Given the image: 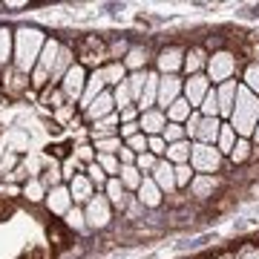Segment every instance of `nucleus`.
I'll use <instances>...</instances> for the list:
<instances>
[{
    "label": "nucleus",
    "instance_id": "obj_27",
    "mask_svg": "<svg viewBox=\"0 0 259 259\" xmlns=\"http://www.w3.org/2000/svg\"><path fill=\"white\" fill-rule=\"evenodd\" d=\"M12 55H15V32L6 26H0V72L9 66Z\"/></svg>",
    "mask_w": 259,
    "mask_h": 259
},
{
    "label": "nucleus",
    "instance_id": "obj_3",
    "mask_svg": "<svg viewBox=\"0 0 259 259\" xmlns=\"http://www.w3.org/2000/svg\"><path fill=\"white\" fill-rule=\"evenodd\" d=\"M225 164V156L213 144H199L193 141L190 147V167L196 170V176H216Z\"/></svg>",
    "mask_w": 259,
    "mask_h": 259
},
{
    "label": "nucleus",
    "instance_id": "obj_36",
    "mask_svg": "<svg viewBox=\"0 0 259 259\" xmlns=\"http://www.w3.org/2000/svg\"><path fill=\"white\" fill-rule=\"evenodd\" d=\"M112 98H115V110H127V107H136V101H133V93H130V83H118L115 90H112Z\"/></svg>",
    "mask_w": 259,
    "mask_h": 259
},
{
    "label": "nucleus",
    "instance_id": "obj_20",
    "mask_svg": "<svg viewBox=\"0 0 259 259\" xmlns=\"http://www.w3.org/2000/svg\"><path fill=\"white\" fill-rule=\"evenodd\" d=\"M66 187H69V196H72L75 204H87L95 196V187H93V182L87 179V173H78L72 182H66Z\"/></svg>",
    "mask_w": 259,
    "mask_h": 259
},
{
    "label": "nucleus",
    "instance_id": "obj_41",
    "mask_svg": "<svg viewBox=\"0 0 259 259\" xmlns=\"http://www.w3.org/2000/svg\"><path fill=\"white\" fill-rule=\"evenodd\" d=\"M40 101L47 104V107H52V110H61V107H66V98H64V93H61V87H47Z\"/></svg>",
    "mask_w": 259,
    "mask_h": 259
},
{
    "label": "nucleus",
    "instance_id": "obj_42",
    "mask_svg": "<svg viewBox=\"0 0 259 259\" xmlns=\"http://www.w3.org/2000/svg\"><path fill=\"white\" fill-rule=\"evenodd\" d=\"M83 173H87V179H90V182H93V187H98V190H104V187H107V182H110V176H107L101 167H98V161L87 164V170H83Z\"/></svg>",
    "mask_w": 259,
    "mask_h": 259
},
{
    "label": "nucleus",
    "instance_id": "obj_40",
    "mask_svg": "<svg viewBox=\"0 0 259 259\" xmlns=\"http://www.w3.org/2000/svg\"><path fill=\"white\" fill-rule=\"evenodd\" d=\"M199 112H202L204 118H219V98H216V87L204 95V101H202V107H199Z\"/></svg>",
    "mask_w": 259,
    "mask_h": 259
},
{
    "label": "nucleus",
    "instance_id": "obj_25",
    "mask_svg": "<svg viewBox=\"0 0 259 259\" xmlns=\"http://www.w3.org/2000/svg\"><path fill=\"white\" fill-rule=\"evenodd\" d=\"M219 130H222V118H202L199 133H196V141H199V144H213V147H216Z\"/></svg>",
    "mask_w": 259,
    "mask_h": 259
},
{
    "label": "nucleus",
    "instance_id": "obj_4",
    "mask_svg": "<svg viewBox=\"0 0 259 259\" xmlns=\"http://www.w3.org/2000/svg\"><path fill=\"white\" fill-rule=\"evenodd\" d=\"M236 66L239 64H236V55H233V52H228V49H216V52H210V58H207L204 75H207V81H210L213 87H219V83L236 78Z\"/></svg>",
    "mask_w": 259,
    "mask_h": 259
},
{
    "label": "nucleus",
    "instance_id": "obj_54",
    "mask_svg": "<svg viewBox=\"0 0 259 259\" xmlns=\"http://www.w3.org/2000/svg\"><path fill=\"white\" fill-rule=\"evenodd\" d=\"M136 158H139V156H136V153L127 147V144L118 150V161H121V164H136Z\"/></svg>",
    "mask_w": 259,
    "mask_h": 259
},
{
    "label": "nucleus",
    "instance_id": "obj_53",
    "mask_svg": "<svg viewBox=\"0 0 259 259\" xmlns=\"http://www.w3.org/2000/svg\"><path fill=\"white\" fill-rule=\"evenodd\" d=\"M233 256L236 259H259V245H242Z\"/></svg>",
    "mask_w": 259,
    "mask_h": 259
},
{
    "label": "nucleus",
    "instance_id": "obj_15",
    "mask_svg": "<svg viewBox=\"0 0 259 259\" xmlns=\"http://www.w3.org/2000/svg\"><path fill=\"white\" fill-rule=\"evenodd\" d=\"M236 93H239V81H225L216 87V98H219V118L228 121L236 104Z\"/></svg>",
    "mask_w": 259,
    "mask_h": 259
},
{
    "label": "nucleus",
    "instance_id": "obj_26",
    "mask_svg": "<svg viewBox=\"0 0 259 259\" xmlns=\"http://www.w3.org/2000/svg\"><path fill=\"white\" fill-rule=\"evenodd\" d=\"M118 127H121V121H118V112H115V115H110V118L95 121L93 130H90V136H93V141L110 139V136H118Z\"/></svg>",
    "mask_w": 259,
    "mask_h": 259
},
{
    "label": "nucleus",
    "instance_id": "obj_30",
    "mask_svg": "<svg viewBox=\"0 0 259 259\" xmlns=\"http://www.w3.org/2000/svg\"><path fill=\"white\" fill-rule=\"evenodd\" d=\"M190 147L193 141H179V144H167V161L170 164H190Z\"/></svg>",
    "mask_w": 259,
    "mask_h": 259
},
{
    "label": "nucleus",
    "instance_id": "obj_47",
    "mask_svg": "<svg viewBox=\"0 0 259 259\" xmlns=\"http://www.w3.org/2000/svg\"><path fill=\"white\" fill-rule=\"evenodd\" d=\"M156 164H158V158L153 156V153H141V156L136 158V167L141 170V176H153Z\"/></svg>",
    "mask_w": 259,
    "mask_h": 259
},
{
    "label": "nucleus",
    "instance_id": "obj_19",
    "mask_svg": "<svg viewBox=\"0 0 259 259\" xmlns=\"http://www.w3.org/2000/svg\"><path fill=\"white\" fill-rule=\"evenodd\" d=\"M158 78L161 75L156 72V69H150L147 72V81H144V90H141V98H139V112H147V110H153L156 107V101H158Z\"/></svg>",
    "mask_w": 259,
    "mask_h": 259
},
{
    "label": "nucleus",
    "instance_id": "obj_2",
    "mask_svg": "<svg viewBox=\"0 0 259 259\" xmlns=\"http://www.w3.org/2000/svg\"><path fill=\"white\" fill-rule=\"evenodd\" d=\"M228 124L236 130L239 139H250L259 124V98L250 93L248 87H242V83H239L236 104H233V112H231V118H228Z\"/></svg>",
    "mask_w": 259,
    "mask_h": 259
},
{
    "label": "nucleus",
    "instance_id": "obj_32",
    "mask_svg": "<svg viewBox=\"0 0 259 259\" xmlns=\"http://www.w3.org/2000/svg\"><path fill=\"white\" fill-rule=\"evenodd\" d=\"M190 112H193V107H190V104L185 101V95H182L176 104L167 107V121H170V124H185V121L190 118Z\"/></svg>",
    "mask_w": 259,
    "mask_h": 259
},
{
    "label": "nucleus",
    "instance_id": "obj_16",
    "mask_svg": "<svg viewBox=\"0 0 259 259\" xmlns=\"http://www.w3.org/2000/svg\"><path fill=\"white\" fill-rule=\"evenodd\" d=\"M136 199H139L141 207H147V210H156V207H161V202H164V193L158 190V185L153 182V179L144 176L141 187L136 190Z\"/></svg>",
    "mask_w": 259,
    "mask_h": 259
},
{
    "label": "nucleus",
    "instance_id": "obj_14",
    "mask_svg": "<svg viewBox=\"0 0 259 259\" xmlns=\"http://www.w3.org/2000/svg\"><path fill=\"white\" fill-rule=\"evenodd\" d=\"M150 179L156 182L158 190H161L164 196H173L179 190V187H176V167L170 164L167 158H158V164H156V170H153V176H150Z\"/></svg>",
    "mask_w": 259,
    "mask_h": 259
},
{
    "label": "nucleus",
    "instance_id": "obj_33",
    "mask_svg": "<svg viewBox=\"0 0 259 259\" xmlns=\"http://www.w3.org/2000/svg\"><path fill=\"white\" fill-rule=\"evenodd\" d=\"M253 156V141L250 139H236V147L231 150V161L233 164H245V161H248V158Z\"/></svg>",
    "mask_w": 259,
    "mask_h": 259
},
{
    "label": "nucleus",
    "instance_id": "obj_35",
    "mask_svg": "<svg viewBox=\"0 0 259 259\" xmlns=\"http://www.w3.org/2000/svg\"><path fill=\"white\" fill-rule=\"evenodd\" d=\"M47 185L40 182V179H26V185H23V196H26L29 202H44L47 199Z\"/></svg>",
    "mask_w": 259,
    "mask_h": 259
},
{
    "label": "nucleus",
    "instance_id": "obj_31",
    "mask_svg": "<svg viewBox=\"0 0 259 259\" xmlns=\"http://www.w3.org/2000/svg\"><path fill=\"white\" fill-rule=\"evenodd\" d=\"M236 130L228 124V121H222V130H219V139H216V150L222 153V156H231V150L236 147Z\"/></svg>",
    "mask_w": 259,
    "mask_h": 259
},
{
    "label": "nucleus",
    "instance_id": "obj_44",
    "mask_svg": "<svg viewBox=\"0 0 259 259\" xmlns=\"http://www.w3.org/2000/svg\"><path fill=\"white\" fill-rule=\"evenodd\" d=\"M173 167H176V187L179 190H187L190 182L196 179V170L190 164H173Z\"/></svg>",
    "mask_w": 259,
    "mask_h": 259
},
{
    "label": "nucleus",
    "instance_id": "obj_10",
    "mask_svg": "<svg viewBox=\"0 0 259 259\" xmlns=\"http://www.w3.org/2000/svg\"><path fill=\"white\" fill-rule=\"evenodd\" d=\"M213 90V83L207 81V75H190V78H185V101L193 107V110H199L204 101V95Z\"/></svg>",
    "mask_w": 259,
    "mask_h": 259
},
{
    "label": "nucleus",
    "instance_id": "obj_43",
    "mask_svg": "<svg viewBox=\"0 0 259 259\" xmlns=\"http://www.w3.org/2000/svg\"><path fill=\"white\" fill-rule=\"evenodd\" d=\"M161 139H164L167 144H179V141H187L185 124H170V121H167V127H164V133H161Z\"/></svg>",
    "mask_w": 259,
    "mask_h": 259
},
{
    "label": "nucleus",
    "instance_id": "obj_18",
    "mask_svg": "<svg viewBox=\"0 0 259 259\" xmlns=\"http://www.w3.org/2000/svg\"><path fill=\"white\" fill-rule=\"evenodd\" d=\"M104 196H107V199H110V204H112V207H118V210H127L130 204H133V199H136L133 193H127V187L121 185L118 176H112L110 182H107Z\"/></svg>",
    "mask_w": 259,
    "mask_h": 259
},
{
    "label": "nucleus",
    "instance_id": "obj_24",
    "mask_svg": "<svg viewBox=\"0 0 259 259\" xmlns=\"http://www.w3.org/2000/svg\"><path fill=\"white\" fill-rule=\"evenodd\" d=\"M216 187H219V179L216 176H196L187 187V193L193 196V199H207V196L216 193Z\"/></svg>",
    "mask_w": 259,
    "mask_h": 259
},
{
    "label": "nucleus",
    "instance_id": "obj_1",
    "mask_svg": "<svg viewBox=\"0 0 259 259\" xmlns=\"http://www.w3.org/2000/svg\"><path fill=\"white\" fill-rule=\"evenodd\" d=\"M47 47V35L37 26H20L15 29V66L20 72L32 75V69L40 61V52Z\"/></svg>",
    "mask_w": 259,
    "mask_h": 259
},
{
    "label": "nucleus",
    "instance_id": "obj_12",
    "mask_svg": "<svg viewBox=\"0 0 259 259\" xmlns=\"http://www.w3.org/2000/svg\"><path fill=\"white\" fill-rule=\"evenodd\" d=\"M115 98H112V90H104L98 98H95L93 104H90V110L83 112V118L90 121V124H95V121H104L110 118V115H115Z\"/></svg>",
    "mask_w": 259,
    "mask_h": 259
},
{
    "label": "nucleus",
    "instance_id": "obj_52",
    "mask_svg": "<svg viewBox=\"0 0 259 259\" xmlns=\"http://www.w3.org/2000/svg\"><path fill=\"white\" fill-rule=\"evenodd\" d=\"M139 133H141L139 121H133V124H121V127H118V136H121V141L133 139V136H139Z\"/></svg>",
    "mask_w": 259,
    "mask_h": 259
},
{
    "label": "nucleus",
    "instance_id": "obj_9",
    "mask_svg": "<svg viewBox=\"0 0 259 259\" xmlns=\"http://www.w3.org/2000/svg\"><path fill=\"white\" fill-rule=\"evenodd\" d=\"M185 69V49L182 47H164L156 55V72L158 75H179Z\"/></svg>",
    "mask_w": 259,
    "mask_h": 259
},
{
    "label": "nucleus",
    "instance_id": "obj_38",
    "mask_svg": "<svg viewBox=\"0 0 259 259\" xmlns=\"http://www.w3.org/2000/svg\"><path fill=\"white\" fill-rule=\"evenodd\" d=\"M242 87H248L250 93L259 98V64H248L245 66V72H242Z\"/></svg>",
    "mask_w": 259,
    "mask_h": 259
},
{
    "label": "nucleus",
    "instance_id": "obj_49",
    "mask_svg": "<svg viewBox=\"0 0 259 259\" xmlns=\"http://www.w3.org/2000/svg\"><path fill=\"white\" fill-rule=\"evenodd\" d=\"M202 112L199 110H193L190 112V118L185 121V133H187V141H196V133H199V124H202Z\"/></svg>",
    "mask_w": 259,
    "mask_h": 259
},
{
    "label": "nucleus",
    "instance_id": "obj_56",
    "mask_svg": "<svg viewBox=\"0 0 259 259\" xmlns=\"http://www.w3.org/2000/svg\"><path fill=\"white\" fill-rule=\"evenodd\" d=\"M250 141H253V147H259V124H256V130H253V136H250Z\"/></svg>",
    "mask_w": 259,
    "mask_h": 259
},
{
    "label": "nucleus",
    "instance_id": "obj_8",
    "mask_svg": "<svg viewBox=\"0 0 259 259\" xmlns=\"http://www.w3.org/2000/svg\"><path fill=\"white\" fill-rule=\"evenodd\" d=\"M182 95H185V81L179 75H161L158 78V101H156L158 110L167 112V107L176 104Z\"/></svg>",
    "mask_w": 259,
    "mask_h": 259
},
{
    "label": "nucleus",
    "instance_id": "obj_7",
    "mask_svg": "<svg viewBox=\"0 0 259 259\" xmlns=\"http://www.w3.org/2000/svg\"><path fill=\"white\" fill-rule=\"evenodd\" d=\"M87 81H90L87 66H81L78 61H75V66L64 75V81L58 83V87H61V93H64V98H66V104H72V107H75V101H81L83 90H87Z\"/></svg>",
    "mask_w": 259,
    "mask_h": 259
},
{
    "label": "nucleus",
    "instance_id": "obj_51",
    "mask_svg": "<svg viewBox=\"0 0 259 259\" xmlns=\"http://www.w3.org/2000/svg\"><path fill=\"white\" fill-rule=\"evenodd\" d=\"M124 144H127V147L133 150L136 156H141V153H147V136H144V133H139V136H133V139H127Z\"/></svg>",
    "mask_w": 259,
    "mask_h": 259
},
{
    "label": "nucleus",
    "instance_id": "obj_13",
    "mask_svg": "<svg viewBox=\"0 0 259 259\" xmlns=\"http://www.w3.org/2000/svg\"><path fill=\"white\" fill-rule=\"evenodd\" d=\"M47 210L52 213V216H66V213L72 210V196H69V187L66 185H58V187H52L47 193Z\"/></svg>",
    "mask_w": 259,
    "mask_h": 259
},
{
    "label": "nucleus",
    "instance_id": "obj_50",
    "mask_svg": "<svg viewBox=\"0 0 259 259\" xmlns=\"http://www.w3.org/2000/svg\"><path fill=\"white\" fill-rule=\"evenodd\" d=\"M72 156L78 158V161H83V164H93L98 153H95V147H93V144H81V147H75V153H72Z\"/></svg>",
    "mask_w": 259,
    "mask_h": 259
},
{
    "label": "nucleus",
    "instance_id": "obj_29",
    "mask_svg": "<svg viewBox=\"0 0 259 259\" xmlns=\"http://www.w3.org/2000/svg\"><path fill=\"white\" fill-rule=\"evenodd\" d=\"M118 179H121V185L127 187V193H136L141 187V182H144V176H141V170L136 164H121Z\"/></svg>",
    "mask_w": 259,
    "mask_h": 259
},
{
    "label": "nucleus",
    "instance_id": "obj_57",
    "mask_svg": "<svg viewBox=\"0 0 259 259\" xmlns=\"http://www.w3.org/2000/svg\"><path fill=\"white\" fill-rule=\"evenodd\" d=\"M219 259H236V256H233V253H222Z\"/></svg>",
    "mask_w": 259,
    "mask_h": 259
},
{
    "label": "nucleus",
    "instance_id": "obj_28",
    "mask_svg": "<svg viewBox=\"0 0 259 259\" xmlns=\"http://www.w3.org/2000/svg\"><path fill=\"white\" fill-rule=\"evenodd\" d=\"M121 64L127 66V72H144V66H147V49L130 47V52L121 58Z\"/></svg>",
    "mask_w": 259,
    "mask_h": 259
},
{
    "label": "nucleus",
    "instance_id": "obj_37",
    "mask_svg": "<svg viewBox=\"0 0 259 259\" xmlns=\"http://www.w3.org/2000/svg\"><path fill=\"white\" fill-rule=\"evenodd\" d=\"M93 147H95V153H104V156H118L124 141H121V136H110V139H98Z\"/></svg>",
    "mask_w": 259,
    "mask_h": 259
},
{
    "label": "nucleus",
    "instance_id": "obj_11",
    "mask_svg": "<svg viewBox=\"0 0 259 259\" xmlns=\"http://www.w3.org/2000/svg\"><path fill=\"white\" fill-rule=\"evenodd\" d=\"M0 81H3V90H6V95H23L32 87V81H29V75L26 72H20L15 64H9L3 72H0Z\"/></svg>",
    "mask_w": 259,
    "mask_h": 259
},
{
    "label": "nucleus",
    "instance_id": "obj_39",
    "mask_svg": "<svg viewBox=\"0 0 259 259\" xmlns=\"http://www.w3.org/2000/svg\"><path fill=\"white\" fill-rule=\"evenodd\" d=\"M15 170H18V153L9 147H0V176L15 173Z\"/></svg>",
    "mask_w": 259,
    "mask_h": 259
},
{
    "label": "nucleus",
    "instance_id": "obj_46",
    "mask_svg": "<svg viewBox=\"0 0 259 259\" xmlns=\"http://www.w3.org/2000/svg\"><path fill=\"white\" fill-rule=\"evenodd\" d=\"M144 81H147V69H144V72H130V75H127L130 93H133V101H136V104H139V98H141V90H144Z\"/></svg>",
    "mask_w": 259,
    "mask_h": 259
},
{
    "label": "nucleus",
    "instance_id": "obj_34",
    "mask_svg": "<svg viewBox=\"0 0 259 259\" xmlns=\"http://www.w3.org/2000/svg\"><path fill=\"white\" fill-rule=\"evenodd\" d=\"M64 225H66V231L69 233H83L87 231V219H83V210L78 207V204L64 216Z\"/></svg>",
    "mask_w": 259,
    "mask_h": 259
},
{
    "label": "nucleus",
    "instance_id": "obj_23",
    "mask_svg": "<svg viewBox=\"0 0 259 259\" xmlns=\"http://www.w3.org/2000/svg\"><path fill=\"white\" fill-rule=\"evenodd\" d=\"M101 78L107 83V90H115L118 83L127 81V66L121 64V61H110V64L101 66Z\"/></svg>",
    "mask_w": 259,
    "mask_h": 259
},
{
    "label": "nucleus",
    "instance_id": "obj_55",
    "mask_svg": "<svg viewBox=\"0 0 259 259\" xmlns=\"http://www.w3.org/2000/svg\"><path fill=\"white\" fill-rule=\"evenodd\" d=\"M72 115H75V107H72V104H66V107L55 110V118H58V121H66V118H72Z\"/></svg>",
    "mask_w": 259,
    "mask_h": 259
},
{
    "label": "nucleus",
    "instance_id": "obj_21",
    "mask_svg": "<svg viewBox=\"0 0 259 259\" xmlns=\"http://www.w3.org/2000/svg\"><path fill=\"white\" fill-rule=\"evenodd\" d=\"M207 52H204V47H190L185 49V69L182 72H187V78L190 75H202L204 66H207Z\"/></svg>",
    "mask_w": 259,
    "mask_h": 259
},
{
    "label": "nucleus",
    "instance_id": "obj_22",
    "mask_svg": "<svg viewBox=\"0 0 259 259\" xmlns=\"http://www.w3.org/2000/svg\"><path fill=\"white\" fill-rule=\"evenodd\" d=\"M104 90H107V83H104V78H101V69H93L90 81H87V90H83V98H81V110L83 112L90 110V104H93Z\"/></svg>",
    "mask_w": 259,
    "mask_h": 259
},
{
    "label": "nucleus",
    "instance_id": "obj_45",
    "mask_svg": "<svg viewBox=\"0 0 259 259\" xmlns=\"http://www.w3.org/2000/svg\"><path fill=\"white\" fill-rule=\"evenodd\" d=\"M95 161H98V167H101L107 176H118V170H121V161H118V156H104V153H98L95 156Z\"/></svg>",
    "mask_w": 259,
    "mask_h": 259
},
{
    "label": "nucleus",
    "instance_id": "obj_6",
    "mask_svg": "<svg viewBox=\"0 0 259 259\" xmlns=\"http://www.w3.org/2000/svg\"><path fill=\"white\" fill-rule=\"evenodd\" d=\"M83 219H87V228L93 231H107L112 222V204L104 193H95L90 202L83 204Z\"/></svg>",
    "mask_w": 259,
    "mask_h": 259
},
{
    "label": "nucleus",
    "instance_id": "obj_5",
    "mask_svg": "<svg viewBox=\"0 0 259 259\" xmlns=\"http://www.w3.org/2000/svg\"><path fill=\"white\" fill-rule=\"evenodd\" d=\"M78 64L95 66V69H101L104 64H110V47L104 44V37L87 35L78 40Z\"/></svg>",
    "mask_w": 259,
    "mask_h": 259
},
{
    "label": "nucleus",
    "instance_id": "obj_48",
    "mask_svg": "<svg viewBox=\"0 0 259 259\" xmlns=\"http://www.w3.org/2000/svg\"><path fill=\"white\" fill-rule=\"evenodd\" d=\"M147 153H153L156 158L167 156V141L161 136H147Z\"/></svg>",
    "mask_w": 259,
    "mask_h": 259
},
{
    "label": "nucleus",
    "instance_id": "obj_17",
    "mask_svg": "<svg viewBox=\"0 0 259 259\" xmlns=\"http://www.w3.org/2000/svg\"><path fill=\"white\" fill-rule=\"evenodd\" d=\"M139 127L144 136H161L167 127V112L164 110H158V107H153V110L147 112H141V118H139Z\"/></svg>",
    "mask_w": 259,
    "mask_h": 259
}]
</instances>
